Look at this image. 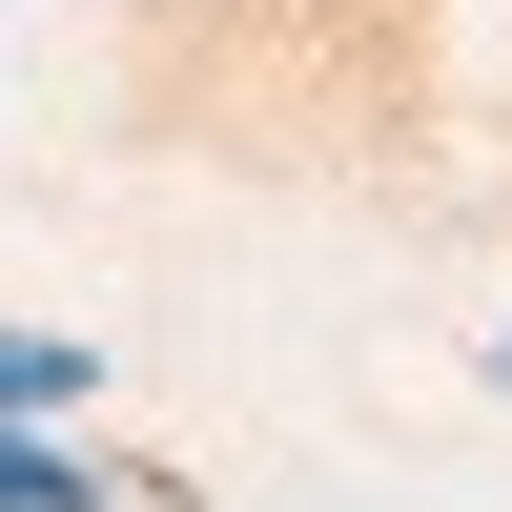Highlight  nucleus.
I'll list each match as a JSON object with an SVG mask.
<instances>
[{
    "mask_svg": "<svg viewBox=\"0 0 512 512\" xmlns=\"http://www.w3.org/2000/svg\"><path fill=\"white\" fill-rule=\"evenodd\" d=\"M62 492H103V472H82V451H21V431H0V512H62Z\"/></svg>",
    "mask_w": 512,
    "mask_h": 512,
    "instance_id": "obj_2",
    "label": "nucleus"
},
{
    "mask_svg": "<svg viewBox=\"0 0 512 512\" xmlns=\"http://www.w3.org/2000/svg\"><path fill=\"white\" fill-rule=\"evenodd\" d=\"M82 390H103L82 349H41V328H0V431H21V410H82Z\"/></svg>",
    "mask_w": 512,
    "mask_h": 512,
    "instance_id": "obj_1",
    "label": "nucleus"
}]
</instances>
